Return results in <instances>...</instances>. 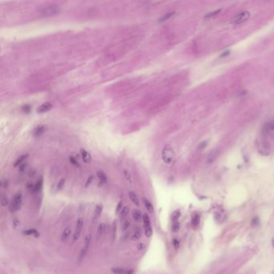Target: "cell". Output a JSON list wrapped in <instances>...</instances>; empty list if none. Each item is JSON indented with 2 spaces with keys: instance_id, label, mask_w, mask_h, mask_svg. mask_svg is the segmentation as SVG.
I'll return each instance as SVG.
<instances>
[{
  "instance_id": "cell-1",
  "label": "cell",
  "mask_w": 274,
  "mask_h": 274,
  "mask_svg": "<svg viewBox=\"0 0 274 274\" xmlns=\"http://www.w3.org/2000/svg\"><path fill=\"white\" fill-rule=\"evenodd\" d=\"M161 157L164 163L166 164H171L174 160V149H172V147L170 145H166L162 150V154H161Z\"/></svg>"
},
{
  "instance_id": "cell-2",
  "label": "cell",
  "mask_w": 274,
  "mask_h": 274,
  "mask_svg": "<svg viewBox=\"0 0 274 274\" xmlns=\"http://www.w3.org/2000/svg\"><path fill=\"white\" fill-rule=\"evenodd\" d=\"M22 201H23V195L21 192H17L15 194V195L13 196L11 203H10V208L12 211H18L22 204Z\"/></svg>"
},
{
  "instance_id": "cell-3",
  "label": "cell",
  "mask_w": 274,
  "mask_h": 274,
  "mask_svg": "<svg viewBox=\"0 0 274 274\" xmlns=\"http://www.w3.org/2000/svg\"><path fill=\"white\" fill-rule=\"evenodd\" d=\"M59 12H60V7L56 5H50V6H44L40 10V14L46 17L56 15Z\"/></svg>"
},
{
  "instance_id": "cell-4",
  "label": "cell",
  "mask_w": 274,
  "mask_h": 274,
  "mask_svg": "<svg viewBox=\"0 0 274 274\" xmlns=\"http://www.w3.org/2000/svg\"><path fill=\"white\" fill-rule=\"evenodd\" d=\"M250 18V13L249 11H243L240 14L236 15L233 19H232V23L234 25H239L245 23Z\"/></svg>"
},
{
  "instance_id": "cell-5",
  "label": "cell",
  "mask_w": 274,
  "mask_h": 274,
  "mask_svg": "<svg viewBox=\"0 0 274 274\" xmlns=\"http://www.w3.org/2000/svg\"><path fill=\"white\" fill-rule=\"evenodd\" d=\"M83 224H84V220L82 218H79L76 221V228H75V232H74V236H73V240H76L77 239L80 237V235H81V230H82V227H83Z\"/></svg>"
},
{
  "instance_id": "cell-6",
  "label": "cell",
  "mask_w": 274,
  "mask_h": 274,
  "mask_svg": "<svg viewBox=\"0 0 274 274\" xmlns=\"http://www.w3.org/2000/svg\"><path fill=\"white\" fill-rule=\"evenodd\" d=\"M90 242H91V235L88 234V235H86V236H85V239H84V245L83 249H82V250H81V254H80V259H81V260L84 257V256H85V254H86V252H87V251H88V247H89V245H90Z\"/></svg>"
},
{
  "instance_id": "cell-7",
  "label": "cell",
  "mask_w": 274,
  "mask_h": 274,
  "mask_svg": "<svg viewBox=\"0 0 274 274\" xmlns=\"http://www.w3.org/2000/svg\"><path fill=\"white\" fill-rule=\"evenodd\" d=\"M53 107V105L50 102H45L42 104L40 106H39L36 112L38 113H46V112H48L49 110H51Z\"/></svg>"
},
{
  "instance_id": "cell-8",
  "label": "cell",
  "mask_w": 274,
  "mask_h": 274,
  "mask_svg": "<svg viewBox=\"0 0 274 274\" xmlns=\"http://www.w3.org/2000/svg\"><path fill=\"white\" fill-rule=\"evenodd\" d=\"M45 130H46V126H45L40 125V126H36L34 129V130L32 132V134H33L34 137H39L41 134H43Z\"/></svg>"
},
{
  "instance_id": "cell-9",
  "label": "cell",
  "mask_w": 274,
  "mask_h": 274,
  "mask_svg": "<svg viewBox=\"0 0 274 274\" xmlns=\"http://www.w3.org/2000/svg\"><path fill=\"white\" fill-rule=\"evenodd\" d=\"M80 152H81V157H82L83 161H84L85 163H89V162H91L92 157H91V155L89 154V153H88L86 149L81 148V149H80Z\"/></svg>"
},
{
  "instance_id": "cell-10",
  "label": "cell",
  "mask_w": 274,
  "mask_h": 274,
  "mask_svg": "<svg viewBox=\"0 0 274 274\" xmlns=\"http://www.w3.org/2000/svg\"><path fill=\"white\" fill-rule=\"evenodd\" d=\"M43 176H40V179L37 180V182H35L34 186V192L35 193L40 192L43 189Z\"/></svg>"
},
{
  "instance_id": "cell-11",
  "label": "cell",
  "mask_w": 274,
  "mask_h": 274,
  "mask_svg": "<svg viewBox=\"0 0 274 274\" xmlns=\"http://www.w3.org/2000/svg\"><path fill=\"white\" fill-rule=\"evenodd\" d=\"M199 222H200V216L198 213H194L192 215V217H191V226L192 227L195 228L198 227V225L199 224Z\"/></svg>"
},
{
  "instance_id": "cell-12",
  "label": "cell",
  "mask_w": 274,
  "mask_h": 274,
  "mask_svg": "<svg viewBox=\"0 0 274 274\" xmlns=\"http://www.w3.org/2000/svg\"><path fill=\"white\" fill-rule=\"evenodd\" d=\"M132 216H133V219H134V220L137 223L141 222V219H142V218H143V215H141V212L138 209L134 210Z\"/></svg>"
},
{
  "instance_id": "cell-13",
  "label": "cell",
  "mask_w": 274,
  "mask_h": 274,
  "mask_svg": "<svg viewBox=\"0 0 274 274\" xmlns=\"http://www.w3.org/2000/svg\"><path fill=\"white\" fill-rule=\"evenodd\" d=\"M142 202H143V204H144L146 209L149 212V213H153L154 207H153V204L151 203V202H150L149 199H147L146 198H142Z\"/></svg>"
},
{
  "instance_id": "cell-14",
  "label": "cell",
  "mask_w": 274,
  "mask_h": 274,
  "mask_svg": "<svg viewBox=\"0 0 274 274\" xmlns=\"http://www.w3.org/2000/svg\"><path fill=\"white\" fill-rule=\"evenodd\" d=\"M96 176L97 178L99 179L100 182L103 184L106 183L108 182V178H107V175L105 174V173L102 171H98L96 173Z\"/></svg>"
},
{
  "instance_id": "cell-15",
  "label": "cell",
  "mask_w": 274,
  "mask_h": 274,
  "mask_svg": "<svg viewBox=\"0 0 274 274\" xmlns=\"http://www.w3.org/2000/svg\"><path fill=\"white\" fill-rule=\"evenodd\" d=\"M23 234L26 235V236H33L35 237H39L40 236V233L38 232V231L36 229H34V228H30V229H28V230H24V231L23 232Z\"/></svg>"
},
{
  "instance_id": "cell-16",
  "label": "cell",
  "mask_w": 274,
  "mask_h": 274,
  "mask_svg": "<svg viewBox=\"0 0 274 274\" xmlns=\"http://www.w3.org/2000/svg\"><path fill=\"white\" fill-rule=\"evenodd\" d=\"M128 195H129L130 200L134 203L136 206H139L140 202H139V199H138V197L137 195V194H135L134 192H133V191H129L128 193Z\"/></svg>"
},
{
  "instance_id": "cell-17",
  "label": "cell",
  "mask_w": 274,
  "mask_h": 274,
  "mask_svg": "<svg viewBox=\"0 0 274 274\" xmlns=\"http://www.w3.org/2000/svg\"><path fill=\"white\" fill-rule=\"evenodd\" d=\"M141 232L140 228L139 227H136L134 234L131 236V240L133 241H137L141 238Z\"/></svg>"
},
{
  "instance_id": "cell-18",
  "label": "cell",
  "mask_w": 274,
  "mask_h": 274,
  "mask_svg": "<svg viewBox=\"0 0 274 274\" xmlns=\"http://www.w3.org/2000/svg\"><path fill=\"white\" fill-rule=\"evenodd\" d=\"M28 157V154H22L21 156H19V158L16 159V161L15 162L14 166H15V167L19 166L21 163H23V162Z\"/></svg>"
},
{
  "instance_id": "cell-19",
  "label": "cell",
  "mask_w": 274,
  "mask_h": 274,
  "mask_svg": "<svg viewBox=\"0 0 274 274\" xmlns=\"http://www.w3.org/2000/svg\"><path fill=\"white\" fill-rule=\"evenodd\" d=\"M101 211H102V207L101 205H97L96 207V209H95V212H94V216H93V222H96V220H97V219L99 218L100 215L101 214Z\"/></svg>"
},
{
  "instance_id": "cell-20",
  "label": "cell",
  "mask_w": 274,
  "mask_h": 274,
  "mask_svg": "<svg viewBox=\"0 0 274 274\" xmlns=\"http://www.w3.org/2000/svg\"><path fill=\"white\" fill-rule=\"evenodd\" d=\"M71 235V229H70V227H66L65 229H64V231L63 232V233H62V236H61V240L62 241H66L67 240H68V237H69V236Z\"/></svg>"
},
{
  "instance_id": "cell-21",
  "label": "cell",
  "mask_w": 274,
  "mask_h": 274,
  "mask_svg": "<svg viewBox=\"0 0 274 274\" xmlns=\"http://www.w3.org/2000/svg\"><path fill=\"white\" fill-rule=\"evenodd\" d=\"M117 229H118V223L117 220H113V226H112V240L114 241L117 236Z\"/></svg>"
},
{
  "instance_id": "cell-22",
  "label": "cell",
  "mask_w": 274,
  "mask_h": 274,
  "mask_svg": "<svg viewBox=\"0 0 274 274\" xmlns=\"http://www.w3.org/2000/svg\"><path fill=\"white\" fill-rule=\"evenodd\" d=\"M145 228V235L146 237H151L152 234H153V229L151 227V224H149L146 226H144Z\"/></svg>"
},
{
  "instance_id": "cell-23",
  "label": "cell",
  "mask_w": 274,
  "mask_h": 274,
  "mask_svg": "<svg viewBox=\"0 0 274 274\" xmlns=\"http://www.w3.org/2000/svg\"><path fill=\"white\" fill-rule=\"evenodd\" d=\"M174 15V12H169V13H166L162 17H161L160 19H159L158 22L159 23H162V22H165L166 20H168L169 19H171V18Z\"/></svg>"
},
{
  "instance_id": "cell-24",
  "label": "cell",
  "mask_w": 274,
  "mask_h": 274,
  "mask_svg": "<svg viewBox=\"0 0 274 274\" xmlns=\"http://www.w3.org/2000/svg\"><path fill=\"white\" fill-rule=\"evenodd\" d=\"M112 272H114V273H128V274H130V273H134V271L133 270H126V269H112Z\"/></svg>"
},
{
  "instance_id": "cell-25",
  "label": "cell",
  "mask_w": 274,
  "mask_h": 274,
  "mask_svg": "<svg viewBox=\"0 0 274 274\" xmlns=\"http://www.w3.org/2000/svg\"><path fill=\"white\" fill-rule=\"evenodd\" d=\"M180 216H181L180 211L177 210V211H174L173 214H172V216H171V221H172V223H173V222H176V221H179V219Z\"/></svg>"
},
{
  "instance_id": "cell-26",
  "label": "cell",
  "mask_w": 274,
  "mask_h": 274,
  "mask_svg": "<svg viewBox=\"0 0 274 274\" xmlns=\"http://www.w3.org/2000/svg\"><path fill=\"white\" fill-rule=\"evenodd\" d=\"M129 211V207H127V206L123 207L121 211H120V217L121 218H125L128 215Z\"/></svg>"
},
{
  "instance_id": "cell-27",
  "label": "cell",
  "mask_w": 274,
  "mask_h": 274,
  "mask_svg": "<svg viewBox=\"0 0 274 274\" xmlns=\"http://www.w3.org/2000/svg\"><path fill=\"white\" fill-rule=\"evenodd\" d=\"M130 226V221L129 219H125L123 221L122 225H121V230L123 232H126V230Z\"/></svg>"
},
{
  "instance_id": "cell-28",
  "label": "cell",
  "mask_w": 274,
  "mask_h": 274,
  "mask_svg": "<svg viewBox=\"0 0 274 274\" xmlns=\"http://www.w3.org/2000/svg\"><path fill=\"white\" fill-rule=\"evenodd\" d=\"M221 11H222L221 9H218V10H216V11H211V12H210V13H207V14L204 16V18H205V19H208V18L210 19V18H212V17H214V16L217 15Z\"/></svg>"
},
{
  "instance_id": "cell-29",
  "label": "cell",
  "mask_w": 274,
  "mask_h": 274,
  "mask_svg": "<svg viewBox=\"0 0 274 274\" xmlns=\"http://www.w3.org/2000/svg\"><path fill=\"white\" fill-rule=\"evenodd\" d=\"M179 227H180V224H179V221H176V222H173V223H172V225H171V229H172V232H179Z\"/></svg>"
},
{
  "instance_id": "cell-30",
  "label": "cell",
  "mask_w": 274,
  "mask_h": 274,
  "mask_svg": "<svg viewBox=\"0 0 274 274\" xmlns=\"http://www.w3.org/2000/svg\"><path fill=\"white\" fill-rule=\"evenodd\" d=\"M105 228V223H101L99 226H98V228H97V236H100L103 234L104 232V230Z\"/></svg>"
},
{
  "instance_id": "cell-31",
  "label": "cell",
  "mask_w": 274,
  "mask_h": 274,
  "mask_svg": "<svg viewBox=\"0 0 274 274\" xmlns=\"http://www.w3.org/2000/svg\"><path fill=\"white\" fill-rule=\"evenodd\" d=\"M1 205L3 207H6V205H8V199L7 197L4 194H1Z\"/></svg>"
},
{
  "instance_id": "cell-32",
  "label": "cell",
  "mask_w": 274,
  "mask_h": 274,
  "mask_svg": "<svg viewBox=\"0 0 274 274\" xmlns=\"http://www.w3.org/2000/svg\"><path fill=\"white\" fill-rule=\"evenodd\" d=\"M69 162L72 163L73 165H74L75 166H78V167H81V165H80L79 162L77 161V159L75 158L73 156H70L69 157Z\"/></svg>"
},
{
  "instance_id": "cell-33",
  "label": "cell",
  "mask_w": 274,
  "mask_h": 274,
  "mask_svg": "<svg viewBox=\"0 0 274 274\" xmlns=\"http://www.w3.org/2000/svg\"><path fill=\"white\" fill-rule=\"evenodd\" d=\"M142 221H143V225L144 226H146V225H149V224H150V219H149V217L148 216L147 214H143V218H142Z\"/></svg>"
},
{
  "instance_id": "cell-34",
  "label": "cell",
  "mask_w": 274,
  "mask_h": 274,
  "mask_svg": "<svg viewBox=\"0 0 274 274\" xmlns=\"http://www.w3.org/2000/svg\"><path fill=\"white\" fill-rule=\"evenodd\" d=\"M65 182H66V179H61L58 184H57V191H60L62 188H63L64 187V184H65Z\"/></svg>"
},
{
  "instance_id": "cell-35",
  "label": "cell",
  "mask_w": 274,
  "mask_h": 274,
  "mask_svg": "<svg viewBox=\"0 0 274 274\" xmlns=\"http://www.w3.org/2000/svg\"><path fill=\"white\" fill-rule=\"evenodd\" d=\"M31 106L29 105H24L22 106V111L23 113H29L31 112Z\"/></svg>"
},
{
  "instance_id": "cell-36",
  "label": "cell",
  "mask_w": 274,
  "mask_h": 274,
  "mask_svg": "<svg viewBox=\"0 0 274 274\" xmlns=\"http://www.w3.org/2000/svg\"><path fill=\"white\" fill-rule=\"evenodd\" d=\"M122 201H120L118 203V206H117V207H116V211H115V212H116V214H119L120 213V211H121V209H122Z\"/></svg>"
},
{
  "instance_id": "cell-37",
  "label": "cell",
  "mask_w": 274,
  "mask_h": 274,
  "mask_svg": "<svg viewBox=\"0 0 274 274\" xmlns=\"http://www.w3.org/2000/svg\"><path fill=\"white\" fill-rule=\"evenodd\" d=\"M93 180V175H90V176L88 178L87 181H86V183H85V187H88V186H89V185L92 183Z\"/></svg>"
},
{
  "instance_id": "cell-38",
  "label": "cell",
  "mask_w": 274,
  "mask_h": 274,
  "mask_svg": "<svg viewBox=\"0 0 274 274\" xmlns=\"http://www.w3.org/2000/svg\"><path fill=\"white\" fill-rule=\"evenodd\" d=\"M26 166H27V164H26V163H24V162L21 163V164L19 166V171L20 172H23V171H25V169H26Z\"/></svg>"
},
{
  "instance_id": "cell-39",
  "label": "cell",
  "mask_w": 274,
  "mask_h": 274,
  "mask_svg": "<svg viewBox=\"0 0 274 274\" xmlns=\"http://www.w3.org/2000/svg\"><path fill=\"white\" fill-rule=\"evenodd\" d=\"M173 245H174V247L175 249H179V242L178 240H177V239H174V240H173Z\"/></svg>"
},
{
  "instance_id": "cell-40",
  "label": "cell",
  "mask_w": 274,
  "mask_h": 274,
  "mask_svg": "<svg viewBox=\"0 0 274 274\" xmlns=\"http://www.w3.org/2000/svg\"><path fill=\"white\" fill-rule=\"evenodd\" d=\"M7 183H8V182H7L6 180H2V181H1V186H2L3 187H4V188H6V187H7V186H8Z\"/></svg>"
},
{
  "instance_id": "cell-41",
  "label": "cell",
  "mask_w": 274,
  "mask_h": 274,
  "mask_svg": "<svg viewBox=\"0 0 274 274\" xmlns=\"http://www.w3.org/2000/svg\"><path fill=\"white\" fill-rule=\"evenodd\" d=\"M124 174H125V176L126 177V179H127V180L128 181H129L130 182H131V178H130V175L128 174V172H127V171H124Z\"/></svg>"
},
{
  "instance_id": "cell-42",
  "label": "cell",
  "mask_w": 274,
  "mask_h": 274,
  "mask_svg": "<svg viewBox=\"0 0 274 274\" xmlns=\"http://www.w3.org/2000/svg\"><path fill=\"white\" fill-rule=\"evenodd\" d=\"M230 54V51H224V53H223V54H221V57H224V56H227V55H229Z\"/></svg>"
},
{
  "instance_id": "cell-43",
  "label": "cell",
  "mask_w": 274,
  "mask_h": 274,
  "mask_svg": "<svg viewBox=\"0 0 274 274\" xmlns=\"http://www.w3.org/2000/svg\"><path fill=\"white\" fill-rule=\"evenodd\" d=\"M144 247H145V245H144L143 244H140L138 245V249H139V250L144 249Z\"/></svg>"
}]
</instances>
